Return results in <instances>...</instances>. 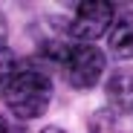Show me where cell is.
I'll return each instance as SVG.
<instances>
[{
  "label": "cell",
  "instance_id": "30bf717a",
  "mask_svg": "<svg viewBox=\"0 0 133 133\" xmlns=\"http://www.w3.org/2000/svg\"><path fill=\"white\" fill-rule=\"evenodd\" d=\"M43 133H66V130H61V127H43Z\"/></svg>",
  "mask_w": 133,
  "mask_h": 133
},
{
  "label": "cell",
  "instance_id": "8fae6325",
  "mask_svg": "<svg viewBox=\"0 0 133 133\" xmlns=\"http://www.w3.org/2000/svg\"><path fill=\"white\" fill-rule=\"evenodd\" d=\"M0 93H3V78H0Z\"/></svg>",
  "mask_w": 133,
  "mask_h": 133
},
{
  "label": "cell",
  "instance_id": "ba28073f",
  "mask_svg": "<svg viewBox=\"0 0 133 133\" xmlns=\"http://www.w3.org/2000/svg\"><path fill=\"white\" fill-rule=\"evenodd\" d=\"M0 133H15V130H12V124H9L3 116H0Z\"/></svg>",
  "mask_w": 133,
  "mask_h": 133
},
{
  "label": "cell",
  "instance_id": "3957f363",
  "mask_svg": "<svg viewBox=\"0 0 133 133\" xmlns=\"http://www.w3.org/2000/svg\"><path fill=\"white\" fill-rule=\"evenodd\" d=\"M113 3H104V0H93V3H78L72 6V17L66 23V35L84 41V43H93L96 38H101L110 23H113Z\"/></svg>",
  "mask_w": 133,
  "mask_h": 133
},
{
  "label": "cell",
  "instance_id": "6da1fadb",
  "mask_svg": "<svg viewBox=\"0 0 133 133\" xmlns=\"http://www.w3.org/2000/svg\"><path fill=\"white\" fill-rule=\"evenodd\" d=\"M0 96L6 98V107L17 119H38L52 101V81L38 66H23L3 81Z\"/></svg>",
  "mask_w": 133,
  "mask_h": 133
},
{
  "label": "cell",
  "instance_id": "8992f818",
  "mask_svg": "<svg viewBox=\"0 0 133 133\" xmlns=\"http://www.w3.org/2000/svg\"><path fill=\"white\" fill-rule=\"evenodd\" d=\"M90 133H127V130H124L122 113L104 107V110H98V113L90 119Z\"/></svg>",
  "mask_w": 133,
  "mask_h": 133
},
{
  "label": "cell",
  "instance_id": "7a4b0ae2",
  "mask_svg": "<svg viewBox=\"0 0 133 133\" xmlns=\"http://www.w3.org/2000/svg\"><path fill=\"white\" fill-rule=\"evenodd\" d=\"M61 70L72 90H90L104 72V52L93 43H75L61 58Z\"/></svg>",
  "mask_w": 133,
  "mask_h": 133
},
{
  "label": "cell",
  "instance_id": "52a82bcc",
  "mask_svg": "<svg viewBox=\"0 0 133 133\" xmlns=\"http://www.w3.org/2000/svg\"><path fill=\"white\" fill-rule=\"evenodd\" d=\"M15 64H17V58H15V52L6 46V41H3V43H0V78H3V75H12Z\"/></svg>",
  "mask_w": 133,
  "mask_h": 133
},
{
  "label": "cell",
  "instance_id": "277c9868",
  "mask_svg": "<svg viewBox=\"0 0 133 133\" xmlns=\"http://www.w3.org/2000/svg\"><path fill=\"white\" fill-rule=\"evenodd\" d=\"M104 93L116 113H133V70H116L107 78Z\"/></svg>",
  "mask_w": 133,
  "mask_h": 133
},
{
  "label": "cell",
  "instance_id": "9c48e42d",
  "mask_svg": "<svg viewBox=\"0 0 133 133\" xmlns=\"http://www.w3.org/2000/svg\"><path fill=\"white\" fill-rule=\"evenodd\" d=\"M6 41V20H3V12H0V43Z\"/></svg>",
  "mask_w": 133,
  "mask_h": 133
},
{
  "label": "cell",
  "instance_id": "5b68a950",
  "mask_svg": "<svg viewBox=\"0 0 133 133\" xmlns=\"http://www.w3.org/2000/svg\"><path fill=\"white\" fill-rule=\"evenodd\" d=\"M107 43L116 58H133V15H122L107 29Z\"/></svg>",
  "mask_w": 133,
  "mask_h": 133
}]
</instances>
